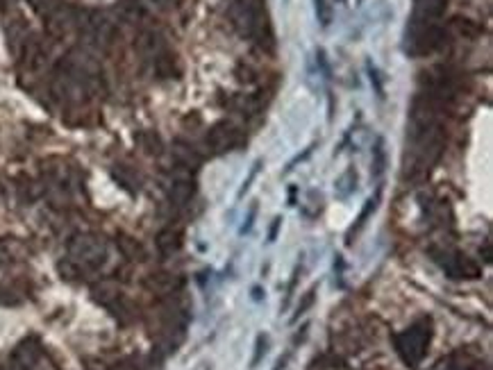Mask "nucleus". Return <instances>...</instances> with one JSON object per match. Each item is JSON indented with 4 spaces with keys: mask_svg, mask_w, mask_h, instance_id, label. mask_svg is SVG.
<instances>
[{
    "mask_svg": "<svg viewBox=\"0 0 493 370\" xmlns=\"http://www.w3.org/2000/svg\"><path fill=\"white\" fill-rule=\"evenodd\" d=\"M448 32L439 23H423L414 21L407 28V52L414 57H427L446 46Z\"/></svg>",
    "mask_w": 493,
    "mask_h": 370,
    "instance_id": "f257e3e1",
    "label": "nucleus"
},
{
    "mask_svg": "<svg viewBox=\"0 0 493 370\" xmlns=\"http://www.w3.org/2000/svg\"><path fill=\"white\" fill-rule=\"evenodd\" d=\"M69 257H73L78 264H82V268L89 273V270H98L105 264L107 248L101 236L82 232V234H75L69 241Z\"/></svg>",
    "mask_w": 493,
    "mask_h": 370,
    "instance_id": "f03ea898",
    "label": "nucleus"
},
{
    "mask_svg": "<svg viewBox=\"0 0 493 370\" xmlns=\"http://www.w3.org/2000/svg\"><path fill=\"white\" fill-rule=\"evenodd\" d=\"M427 345H430V328H425V325H416V328L396 336L398 352L409 366H416L421 362L425 357Z\"/></svg>",
    "mask_w": 493,
    "mask_h": 370,
    "instance_id": "7ed1b4c3",
    "label": "nucleus"
},
{
    "mask_svg": "<svg viewBox=\"0 0 493 370\" xmlns=\"http://www.w3.org/2000/svg\"><path fill=\"white\" fill-rule=\"evenodd\" d=\"M241 144V129L227 121L216 123L210 132H207V148H210L214 155H225L232 148Z\"/></svg>",
    "mask_w": 493,
    "mask_h": 370,
    "instance_id": "20e7f679",
    "label": "nucleus"
},
{
    "mask_svg": "<svg viewBox=\"0 0 493 370\" xmlns=\"http://www.w3.org/2000/svg\"><path fill=\"white\" fill-rule=\"evenodd\" d=\"M436 257H439L436 261L448 270V275L455 277V279H477L480 277V266L473 259H468L466 255L443 253V255H436Z\"/></svg>",
    "mask_w": 493,
    "mask_h": 370,
    "instance_id": "39448f33",
    "label": "nucleus"
},
{
    "mask_svg": "<svg viewBox=\"0 0 493 370\" xmlns=\"http://www.w3.org/2000/svg\"><path fill=\"white\" fill-rule=\"evenodd\" d=\"M196 195V182L191 180L189 173H180V175H175L171 189H169V200L171 204L175 207H187Z\"/></svg>",
    "mask_w": 493,
    "mask_h": 370,
    "instance_id": "423d86ee",
    "label": "nucleus"
},
{
    "mask_svg": "<svg viewBox=\"0 0 493 370\" xmlns=\"http://www.w3.org/2000/svg\"><path fill=\"white\" fill-rule=\"evenodd\" d=\"M21 64L28 71L43 69V64H46V48H43V43L28 37L21 41Z\"/></svg>",
    "mask_w": 493,
    "mask_h": 370,
    "instance_id": "0eeeda50",
    "label": "nucleus"
},
{
    "mask_svg": "<svg viewBox=\"0 0 493 370\" xmlns=\"http://www.w3.org/2000/svg\"><path fill=\"white\" fill-rule=\"evenodd\" d=\"M184 287V279L173 273H152L146 277V289L157 296H175Z\"/></svg>",
    "mask_w": 493,
    "mask_h": 370,
    "instance_id": "6e6552de",
    "label": "nucleus"
},
{
    "mask_svg": "<svg viewBox=\"0 0 493 370\" xmlns=\"http://www.w3.org/2000/svg\"><path fill=\"white\" fill-rule=\"evenodd\" d=\"M14 362L18 366H23L28 370L35 368L39 362H41V347L35 343V341H23L14 352Z\"/></svg>",
    "mask_w": 493,
    "mask_h": 370,
    "instance_id": "1a4fd4ad",
    "label": "nucleus"
},
{
    "mask_svg": "<svg viewBox=\"0 0 493 370\" xmlns=\"http://www.w3.org/2000/svg\"><path fill=\"white\" fill-rule=\"evenodd\" d=\"M155 59V73L159 75V78H180V62L178 57L173 55V52H166V50H162L159 55L152 57Z\"/></svg>",
    "mask_w": 493,
    "mask_h": 370,
    "instance_id": "9d476101",
    "label": "nucleus"
},
{
    "mask_svg": "<svg viewBox=\"0 0 493 370\" xmlns=\"http://www.w3.org/2000/svg\"><path fill=\"white\" fill-rule=\"evenodd\" d=\"M157 248L164 257H171L175 255L178 250L182 248V232L180 230H173V227H166L157 234Z\"/></svg>",
    "mask_w": 493,
    "mask_h": 370,
    "instance_id": "9b49d317",
    "label": "nucleus"
},
{
    "mask_svg": "<svg viewBox=\"0 0 493 370\" xmlns=\"http://www.w3.org/2000/svg\"><path fill=\"white\" fill-rule=\"evenodd\" d=\"M175 161H178L180 168H187V170H193L200 166L203 157L198 155V150H196L193 146L189 144H182V141H178L175 144Z\"/></svg>",
    "mask_w": 493,
    "mask_h": 370,
    "instance_id": "f8f14e48",
    "label": "nucleus"
},
{
    "mask_svg": "<svg viewBox=\"0 0 493 370\" xmlns=\"http://www.w3.org/2000/svg\"><path fill=\"white\" fill-rule=\"evenodd\" d=\"M135 46H137L139 52H144V55H148V57H155L164 50L159 35H157V32H152V30H141Z\"/></svg>",
    "mask_w": 493,
    "mask_h": 370,
    "instance_id": "ddd939ff",
    "label": "nucleus"
},
{
    "mask_svg": "<svg viewBox=\"0 0 493 370\" xmlns=\"http://www.w3.org/2000/svg\"><path fill=\"white\" fill-rule=\"evenodd\" d=\"M116 245L120 250V255H123L125 259H130V261H141V259L146 257L144 245H141L137 238H132V236H118Z\"/></svg>",
    "mask_w": 493,
    "mask_h": 370,
    "instance_id": "4468645a",
    "label": "nucleus"
},
{
    "mask_svg": "<svg viewBox=\"0 0 493 370\" xmlns=\"http://www.w3.org/2000/svg\"><path fill=\"white\" fill-rule=\"evenodd\" d=\"M57 273L64 279H69V282H78V279H82L86 275V270L73 257H67V259H62L60 264H57Z\"/></svg>",
    "mask_w": 493,
    "mask_h": 370,
    "instance_id": "2eb2a0df",
    "label": "nucleus"
},
{
    "mask_svg": "<svg viewBox=\"0 0 493 370\" xmlns=\"http://www.w3.org/2000/svg\"><path fill=\"white\" fill-rule=\"evenodd\" d=\"M387 166V150H385V139H378L373 146V175L380 178Z\"/></svg>",
    "mask_w": 493,
    "mask_h": 370,
    "instance_id": "dca6fc26",
    "label": "nucleus"
},
{
    "mask_svg": "<svg viewBox=\"0 0 493 370\" xmlns=\"http://www.w3.org/2000/svg\"><path fill=\"white\" fill-rule=\"evenodd\" d=\"M234 78H237V82H241V84H255L257 78H259V73H257L253 67H250V64L239 62L237 69H234Z\"/></svg>",
    "mask_w": 493,
    "mask_h": 370,
    "instance_id": "f3484780",
    "label": "nucleus"
},
{
    "mask_svg": "<svg viewBox=\"0 0 493 370\" xmlns=\"http://www.w3.org/2000/svg\"><path fill=\"white\" fill-rule=\"evenodd\" d=\"M139 144L141 148H144L148 155H159L162 152V139L155 134V132H144V134H139Z\"/></svg>",
    "mask_w": 493,
    "mask_h": 370,
    "instance_id": "a211bd4d",
    "label": "nucleus"
},
{
    "mask_svg": "<svg viewBox=\"0 0 493 370\" xmlns=\"http://www.w3.org/2000/svg\"><path fill=\"white\" fill-rule=\"evenodd\" d=\"M453 28L459 32V35H464V37H468V39H473V37H477V35H480V25H477V23H473V21H470V18H462V16H457V18L453 21Z\"/></svg>",
    "mask_w": 493,
    "mask_h": 370,
    "instance_id": "6ab92c4d",
    "label": "nucleus"
},
{
    "mask_svg": "<svg viewBox=\"0 0 493 370\" xmlns=\"http://www.w3.org/2000/svg\"><path fill=\"white\" fill-rule=\"evenodd\" d=\"M316 3V16H319V23L323 28H330L332 23V7L327 5V0H314Z\"/></svg>",
    "mask_w": 493,
    "mask_h": 370,
    "instance_id": "aec40b11",
    "label": "nucleus"
},
{
    "mask_svg": "<svg viewBox=\"0 0 493 370\" xmlns=\"http://www.w3.org/2000/svg\"><path fill=\"white\" fill-rule=\"evenodd\" d=\"M266 345H268V339L264 334H259L257 341H255V357H253V362H250V368H257V364L261 362V357L266 354Z\"/></svg>",
    "mask_w": 493,
    "mask_h": 370,
    "instance_id": "412c9836",
    "label": "nucleus"
},
{
    "mask_svg": "<svg viewBox=\"0 0 493 370\" xmlns=\"http://www.w3.org/2000/svg\"><path fill=\"white\" fill-rule=\"evenodd\" d=\"M368 75H370V84L375 86L378 98H385V86H382V75H380V71H378L375 67H370V64H368Z\"/></svg>",
    "mask_w": 493,
    "mask_h": 370,
    "instance_id": "4be33fe9",
    "label": "nucleus"
},
{
    "mask_svg": "<svg viewBox=\"0 0 493 370\" xmlns=\"http://www.w3.org/2000/svg\"><path fill=\"white\" fill-rule=\"evenodd\" d=\"M375 204H378V198L373 200V198H370L368 202H366V207H364V212H361L359 214V221H357V227H355V230H361V227H364V223H366V219H368V216H370V212H373L375 209ZM353 230V232H355ZM353 232H350V234H353Z\"/></svg>",
    "mask_w": 493,
    "mask_h": 370,
    "instance_id": "5701e85b",
    "label": "nucleus"
},
{
    "mask_svg": "<svg viewBox=\"0 0 493 370\" xmlns=\"http://www.w3.org/2000/svg\"><path fill=\"white\" fill-rule=\"evenodd\" d=\"M16 302H18V296L14 291L0 287V304H16Z\"/></svg>",
    "mask_w": 493,
    "mask_h": 370,
    "instance_id": "b1692460",
    "label": "nucleus"
},
{
    "mask_svg": "<svg viewBox=\"0 0 493 370\" xmlns=\"http://www.w3.org/2000/svg\"><path fill=\"white\" fill-rule=\"evenodd\" d=\"M314 293H316V291L312 289V291H310V293H307V296H305V300L298 304V311H295V318H298V316H302V313H305L307 309H310L312 304H314Z\"/></svg>",
    "mask_w": 493,
    "mask_h": 370,
    "instance_id": "393cba45",
    "label": "nucleus"
},
{
    "mask_svg": "<svg viewBox=\"0 0 493 370\" xmlns=\"http://www.w3.org/2000/svg\"><path fill=\"white\" fill-rule=\"evenodd\" d=\"M259 166H261V161H255V166H253V170H250V175H248V180L244 182V189H241L239 191V198H241V195H244L248 189H250V184H253V180L257 178V173H259Z\"/></svg>",
    "mask_w": 493,
    "mask_h": 370,
    "instance_id": "a878e982",
    "label": "nucleus"
},
{
    "mask_svg": "<svg viewBox=\"0 0 493 370\" xmlns=\"http://www.w3.org/2000/svg\"><path fill=\"white\" fill-rule=\"evenodd\" d=\"M255 216H257V207H253V209H250V214H248V219H246V225L241 227V234H246V232H250V227H253V221H255Z\"/></svg>",
    "mask_w": 493,
    "mask_h": 370,
    "instance_id": "bb28decb",
    "label": "nucleus"
},
{
    "mask_svg": "<svg viewBox=\"0 0 493 370\" xmlns=\"http://www.w3.org/2000/svg\"><path fill=\"white\" fill-rule=\"evenodd\" d=\"M282 225V219H276L273 221V227H271V234H268V241H276V236H278V227Z\"/></svg>",
    "mask_w": 493,
    "mask_h": 370,
    "instance_id": "cd10ccee",
    "label": "nucleus"
},
{
    "mask_svg": "<svg viewBox=\"0 0 493 370\" xmlns=\"http://www.w3.org/2000/svg\"><path fill=\"white\" fill-rule=\"evenodd\" d=\"M339 3H346V0H339Z\"/></svg>",
    "mask_w": 493,
    "mask_h": 370,
    "instance_id": "c85d7f7f",
    "label": "nucleus"
},
{
    "mask_svg": "<svg viewBox=\"0 0 493 370\" xmlns=\"http://www.w3.org/2000/svg\"><path fill=\"white\" fill-rule=\"evenodd\" d=\"M0 3H3V0H0Z\"/></svg>",
    "mask_w": 493,
    "mask_h": 370,
    "instance_id": "c756f323",
    "label": "nucleus"
}]
</instances>
